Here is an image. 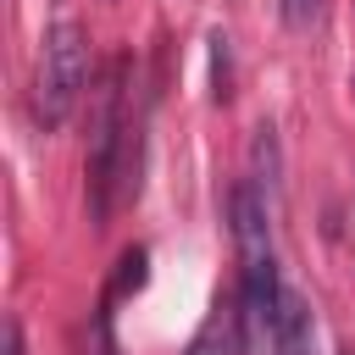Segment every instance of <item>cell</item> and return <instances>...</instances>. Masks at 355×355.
Here are the masks:
<instances>
[{
  "instance_id": "1",
  "label": "cell",
  "mask_w": 355,
  "mask_h": 355,
  "mask_svg": "<svg viewBox=\"0 0 355 355\" xmlns=\"http://www.w3.org/2000/svg\"><path fill=\"white\" fill-rule=\"evenodd\" d=\"M122 94H128V55H116V61H111V72H105V78H100V89H94L89 161H83V172H89V211H94V222L111 211L116 150H122V139H128V128H122Z\"/></svg>"
},
{
  "instance_id": "2",
  "label": "cell",
  "mask_w": 355,
  "mask_h": 355,
  "mask_svg": "<svg viewBox=\"0 0 355 355\" xmlns=\"http://www.w3.org/2000/svg\"><path fill=\"white\" fill-rule=\"evenodd\" d=\"M83 83H89L83 28L78 22H55L50 39H44V67H39V116H44V128H61L72 116Z\"/></svg>"
},
{
  "instance_id": "3",
  "label": "cell",
  "mask_w": 355,
  "mask_h": 355,
  "mask_svg": "<svg viewBox=\"0 0 355 355\" xmlns=\"http://www.w3.org/2000/svg\"><path fill=\"white\" fill-rule=\"evenodd\" d=\"M227 216H233V239H239L244 272H277L272 266V239H266V205H261V189L255 183H239L233 189Z\"/></svg>"
},
{
  "instance_id": "4",
  "label": "cell",
  "mask_w": 355,
  "mask_h": 355,
  "mask_svg": "<svg viewBox=\"0 0 355 355\" xmlns=\"http://www.w3.org/2000/svg\"><path fill=\"white\" fill-rule=\"evenodd\" d=\"M183 355H244V338H239V311H211V322L189 338Z\"/></svg>"
},
{
  "instance_id": "5",
  "label": "cell",
  "mask_w": 355,
  "mask_h": 355,
  "mask_svg": "<svg viewBox=\"0 0 355 355\" xmlns=\"http://www.w3.org/2000/svg\"><path fill=\"white\" fill-rule=\"evenodd\" d=\"M250 172H255V178H250L255 189L277 194V172H283V166H277V128H272V122H261L255 139H250Z\"/></svg>"
},
{
  "instance_id": "6",
  "label": "cell",
  "mask_w": 355,
  "mask_h": 355,
  "mask_svg": "<svg viewBox=\"0 0 355 355\" xmlns=\"http://www.w3.org/2000/svg\"><path fill=\"white\" fill-rule=\"evenodd\" d=\"M233 94V50H227V33H211V100L222 105Z\"/></svg>"
},
{
  "instance_id": "7",
  "label": "cell",
  "mask_w": 355,
  "mask_h": 355,
  "mask_svg": "<svg viewBox=\"0 0 355 355\" xmlns=\"http://www.w3.org/2000/svg\"><path fill=\"white\" fill-rule=\"evenodd\" d=\"M133 288H144V250H128V255L116 261V288H111V300H116V294H133Z\"/></svg>"
},
{
  "instance_id": "8",
  "label": "cell",
  "mask_w": 355,
  "mask_h": 355,
  "mask_svg": "<svg viewBox=\"0 0 355 355\" xmlns=\"http://www.w3.org/2000/svg\"><path fill=\"white\" fill-rule=\"evenodd\" d=\"M316 11H322V0H283V22L288 28H311Z\"/></svg>"
},
{
  "instance_id": "9",
  "label": "cell",
  "mask_w": 355,
  "mask_h": 355,
  "mask_svg": "<svg viewBox=\"0 0 355 355\" xmlns=\"http://www.w3.org/2000/svg\"><path fill=\"white\" fill-rule=\"evenodd\" d=\"M6 355H22V327L6 322Z\"/></svg>"
}]
</instances>
